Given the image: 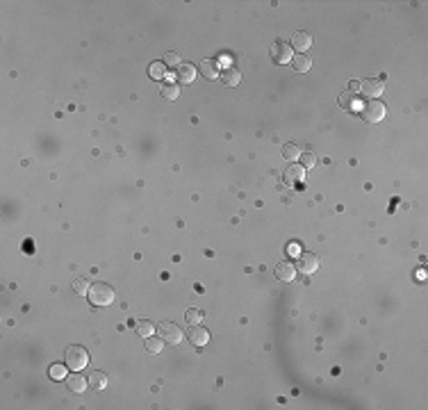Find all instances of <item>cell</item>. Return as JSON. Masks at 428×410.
I'll use <instances>...</instances> for the list:
<instances>
[{
    "label": "cell",
    "mask_w": 428,
    "mask_h": 410,
    "mask_svg": "<svg viewBox=\"0 0 428 410\" xmlns=\"http://www.w3.org/2000/svg\"><path fill=\"white\" fill-rule=\"evenodd\" d=\"M89 301L91 305H109L114 301V290L109 285H105V283H94V285L89 287Z\"/></svg>",
    "instance_id": "1"
},
{
    "label": "cell",
    "mask_w": 428,
    "mask_h": 410,
    "mask_svg": "<svg viewBox=\"0 0 428 410\" xmlns=\"http://www.w3.org/2000/svg\"><path fill=\"white\" fill-rule=\"evenodd\" d=\"M360 116H362L367 123H378V121L385 119V105H383L378 98H376V101L364 103L362 110H360Z\"/></svg>",
    "instance_id": "2"
},
{
    "label": "cell",
    "mask_w": 428,
    "mask_h": 410,
    "mask_svg": "<svg viewBox=\"0 0 428 410\" xmlns=\"http://www.w3.org/2000/svg\"><path fill=\"white\" fill-rule=\"evenodd\" d=\"M87 363H89L87 349H82V346H77V344L66 349V365H69V369H84Z\"/></svg>",
    "instance_id": "3"
},
{
    "label": "cell",
    "mask_w": 428,
    "mask_h": 410,
    "mask_svg": "<svg viewBox=\"0 0 428 410\" xmlns=\"http://www.w3.org/2000/svg\"><path fill=\"white\" fill-rule=\"evenodd\" d=\"M305 171H308V169H303L301 164H291V167L283 173V180H285L287 187L301 189V185H303V180H305Z\"/></svg>",
    "instance_id": "4"
},
{
    "label": "cell",
    "mask_w": 428,
    "mask_h": 410,
    "mask_svg": "<svg viewBox=\"0 0 428 410\" xmlns=\"http://www.w3.org/2000/svg\"><path fill=\"white\" fill-rule=\"evenodd\" d=\"M182 331H180L176 324H171V321H162L160 324V337L164 339V344H178L180 339H182Z\"/></svg>",
    "instance_id": "5"
},
{
    "label": "cell",
    "mask_w": 428,
    "mask_h": 410,
    "mask_svg": "<svg viewBox=\"0 0 428 410\" xmlns=\"http://www.w3.org/2000/svg\"><path fill=\"white\" fill-rule=\"evenodd\" d=\"M383 89H385V82L378 80V77H369V80H364L360 84V91H362V96H367L369 101H376L383 94Z\"/></svg>",
    "instance_id": "6"
},
{
    "label": "cell",
    "mask_w": 428,
    "mask_h": 410,
    "mask_svg": "<svg viewBox=\"0 0 428 410\" xmlns=\"http://www.w3.org/2000/svg\"><path fill=\"white\" fill-rule=\"evenodd\" d=\"M269 53H271V60H274L276 64H287V62H291V46L285 41H276Z\"/></svg>",
    "instance_id": "7"
},
{
    "label": "cell",
    "mask_w": 428,
    "mask_h": 410,
    "mask_svg": "<svg viewBox=\"0 0 428 410\" xmlns=\"http://www.w3.org/2000/svg\"><path fill=\"white\" fill-rule=\"evenodd\" d=\"M296 269L301 273H305V276H310V273H315L319 269V258L315 253H301L296 260Z\"/></svg>",
    "instance_id": "8"
},
{
    "label": "cell",
    "mask_w": 428,
    "mask_h": 410,
    "mask_svg": "<svg viewBox=\"0 0 428 410\" xmlns=\"http://www.w3.org/2000/svg\"><path fill=\"white\" fill-rule=\"evenodd\" d=\"M187 337H189V342L194 346H205L210 342V333L208 328L198 326V324H191L189 328H187Z\"/></svg>",
    "instance_id": "9"
},
{
    "label": "cell",
    "mask_w": 428,
    "mask_h": 410,
    "mask_svg": "<svg viewBox=\"0 0 428 410\" xmlns=\"http://www.w3.org/2000/svg\"><path fill=\"white\" fill-rule=\"evenodd\" d=\"M276 278L283 280V283H289V280L296 278V267L287 260L280 262V264H276Z\"/></svg>",
    "instance_id": "10"
},
{
    "label": "cell",
    "mask_w": 428,
    "mask_h": 410,
    "mask_svg": "<svg viewBox=\"0 0 428 410\" xmlns=\"http://www.w3.org/2000/svg\"><path fill=\"white\" fill-rule=\"evenodd\" d=\"M176 77H178V82L182 84H189L196 80V66L194 64H178V71H176Z\"/></svg>",
    "instance_id": "11"
},
{
    "label": "cell",
    "mask_w": 428,
    "mask_h": 410,
    "mask_svg": "<svg viewBox=\"0 0 428 410\" xmlns=\"http://www.w3.org/2000/svg\"><path fill=\"white\" fill-rule=\"evenodd\" d=\"M310 43H312V37H310L308 32H294V35H291V48L298 50V53H305L310 48Z\"/></svg>",
    "instance_id": "12"
},
{
    "label": "cell",
    "mask_w": 428,
    "mask_h": 410,
    "mask_svg": "<svg viewBox=\"0 0 428 410\" xmlns=\"http://www.w3.org/2000/svg\"><path fill=\"white\" fill-rule=\"evenodd\" d=\"M219 80L226 84V87H235V84H239L242 75H239L237 69H230V66H228V69H223V71L219 73Z\"/></svg>",
    "instance_id": "13"
},
{
    "label": "cell",
    "mask_w": 428,
    "mask_h": 410,
    "mask_svg": "<svg viewBox=\"0 0 428 410\" xmlns=\"http://www.w3.org/2000/svg\"><path fill=\"white\" fill-rule=\"evenodd\" d=\"M198 71H201L203 77H208V80L219 77V69H216V62L214 60H203L201 64H198Z\"/></svg>",
    "instance_id": "14"
},
{
    "label": "cell",
    "mask_w": 428,
    "mask_h": 410,
    "mask_svg": "<svg viewBox=\"0 0 428 410\" xmlns=\"http://www.w3.org/2000/svg\"><path fill=\"white\" fill-rule=\"evenodd\" d=\"M162 96H164L167 101H176V98L180 96L178 82H173V80H164V84H162Z\"/></svg>",
    "instance_id": "15"
},
{
    "label": "cell",
    "mask_w": 428,
    "mask_h": 410,
    "mask_svg": "<svg viewBox=\"0 0 428 410\" xmlns=\"http://www.w3.org/2000/svg\"><path fill=\"white\" fill-rule=\"evenodd\" d=\"M66 383H69V390H73V392H84L87 390V378L82 374H71L66 378Z\"/></svg>",
    "instance_id": "16"
},
{
    "label": "cell",
    "mask_w": 428,
    "mask_h": 410,
    "mask_svg": "<svg viewBox=\"0 0 428 410\" xmlns=\"http://www.w3.org/2000/svg\"><path fill=\"white\" fill-rule=\"evenodd\" d=\"M291 66H294V71L305 73V71H310V66H312V60H310L305 53H301V55H296V57H291Z\"/></svg>",
    "instance_id": "17"
},
{
    "label": "cell",
    "mask_w": 428,
    "mask_h": 410,
    "mask_svg": "<svg viewBox=\"0 0 428 410\" xmlns=\"http://www.w3.org/2000/svg\"><path fill=\"white\" fill-rule=\"evenodd\" d=\"M339 105H342V110H349V112H351V110L360 107V103H357V96L349 91V94H342V96H339Z\"/></svg>",
    "instance_id": "18"
},
{
    "label": "cell",
    "mask_w": 428,
    "mask_h": 410,
    "mask_svg": "<svg viewBox=\"0 0 428 410\" xmlns=\"http://www.w3.org/2000/svg\"><path fill=\"white\" fill-rule=\"evenodd\" d=\"M89 385L94 390H105L107 387V376L103 372H91L89 374Z\"/></svg>",
    "instance_id": "19"
},
{
    "label": "cell",
    "mask_w": 428,
    "mask_h": 410,
    "mask_svg": "<svg viewBox=\"0 0 428 410\" xmlns=\"http://www.w3.org/2000/svg\"><path fill=\"white\" fill-rule=\"evenodd\" d=\"M162 349H164V339L162 337H153V335L146 337V351L148 353H160Z\"/></svg>",
    "instance_id": "20"
},
{
    "label": "cell",
    "mask_w": 428,
    "mask_h": 410,
    "mask_svg": "<svg viewBox=\"0 0 428 410\" xmlns=\"http://www.w3.org/2000/svg\"><path fill=\"white\" fill-rule=\"evenodd\" d=\"M283 155H285V160H298L301 157V149H298L296 144H285L283 146Z\"/></svg>",
    "instance_id": "21"
},
{
    "label": "cell",
    "mask_w": 428,
    "mask_h": 410,
    "mask_svg": "<svg viewBox=\"0 0 428 410\" xmlns=\"http://www.w3.org/2000/svg\"><path fill=\"white\" fill-rule=\"evenodd\" d=\"M89 283H87V278H75L73 280V292L75 294H80V297H87L89 294Z\"/></svg>",
    "instance_id": "22"
},
{
    "label": "cell",
    "mask_w": 428,
    "mask_h": 410,
    "mask_svg": "<svg viewBox=\"0 0 428 410\" xmlns=\"http://www.w3.org/2000/svg\"><path fill=\"white\" fill-rule=\"evenodd\" d=\"M148 73H150V77H153V80H162V77H167V71H164V64H162V62H153V64H150V69H148Z\"/></svg>",
    "instance_id": "23"
},
{
    "label": "cell",
    "mask_w": 428,
    "mask_h": 410,
    "mask_svg": "<svg viewBox=\"0 0 428 410\" xmlns=\"http://www.w3.org/2000/svg\"><path fill=\"white\" fill-rule=\"evenodd\" d=\"M153 331H155V326L150 324V321H139V324H137V333L142 335L143 339L150 337V335H153Z\"/></svg>",
    "instance_id": "24"
},
{
    "label": "cell",
    "mask_w": 428,
    "mask_h": 410,
    "mask_svg": "<svg viewBox=\"0 0 428 410\" xmlns=\"http://www.w3.org/2000/svg\"><path fill=\"white\" fill-rule=\"evenodd\" d=\"M48 374H50V378L62 380V378H66V367L64 365H53V367L48 369Z\"/></svg>",
    "instance_id": "25"
},
{
    "label": "cell",
    "mask_w": 428,
    "mask_h": 410,
    "mask_svg": "<svg viewBox=\"0 0 428 410\" xmlns=\"http://www.w3.org/2000/svg\"><path fill=\"white\" fill-rule=\"evenodd\" d=\"M315 164H317V157L312 153H303V155H301V167H303V169H315Z\"/></svg>",
    "instance_id": "26"
},
{
    "label": "cell",
    "mask_w": 428,
    "mask_h": 410,
    "mask_svg": "<svg viewBox=\"0 0 428 410\" xmlns=\"http://www.w3.org/2000/svg\"><path fill=\"white\" fill-rule=\"evenodd\" d=\"M178 60H180L178 53H173V50L164 53V64H167V66H178Z\"/></svg>",
    "instance_id": "27"
},
{
    "label": "cell",
    "mask_w": 428,
    "mask_h": 410,
    "mask_svg": "<svg viewBox=\"0 0 428 410\" xmlns=\"http://www.w3.org/2000/svg\"><path fill=\"white\" fill-rule=\"evenodd\" d=\"M187 321H189V326L191 324H198V319H201V312H198V310H187Z\"/></svg>",
    "instance_id": "28"
},
{
    "label": "cell",
    "mask_w": 428,
    "mask_h": 410,
    "mask_svg": "<svg viewBox=\"0 0 428 410\" xmlns=\"http://www.w3.org/2000/svg\"><path fill=\"white\" fill-rule=\"evenodd\" d=\"M349 89H351V91H360V82H357V80H351V82H349Z\"/></svg>",
    "instance_id": "29"
}]
</instances>
